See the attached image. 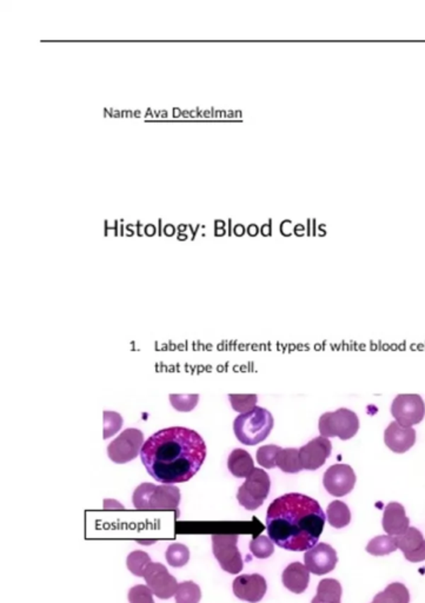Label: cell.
I'll list each match as a JSON object with an SVG mask.
<instances>
[{"mask_svg":"<svg viewBox=\"0 0 425 603\" xmlns=\"http://www.w3.org/2000/svg\"><path fill=\"white\" fill-rule=\"evenodd\" d=\"M165 556H167V563L172 567H183L190 560V550L188 547L181 543H174L167 548Z\"/></svg>","mask_w":425,"mask_h":603,"instance_id":"obj_27","label":"cell"},{"mask_svg":"<svg viewBox=\"0 0 425 603\" xmlns=\"http://www.w3.org/2000/svg\"><path fill=\"white\" fill-rule=\"evenodd\" d=\"M176 603H199L202 599V592L195 582L185 581L178 585L176 592Z\"/></svg>","mask_w":425,"mask_h":603,"instance_id":"obj_25","label":"cell"},{"mask_svg":"<svg viewBox=\"0 0 425 603\" xmlns=\"http://www.w3.org/2000/svg\"><path fill=\"white\" fill-rule=\"evenodd\" d=\"M250 232H257V227H255V225H251V227H250Z\"/></svg>","mask_w":425,"mask_h":603,"instance_id":"obj_35","label":"cell"},{"mask_svg":"<svg viewBox=\"0 0 425 603\" xmlns=\"http://www.w3.org/2000/svg\"><path fill=\"white\" fill-rule=\"evenodd\" d=\"M165 234H167V236H170V234H174V225H170V224H169V225H167V227H165Z\"/></svg>","mask_w":425,"mask_h":603,"instance_id":"obj_33","label":"cell"},{"mask_svg":"<svg viewBox=\"0 0 425 603\" xmlns=\"http://www.w3.org/2000/svg\"><path fill=\"white\" fill-rule=\"evenodd\" d=\"M250 550L257 559H268L275 551V546L270 537L262 535L252 539L250 542Z\"/></svg>","mask_w":425,"mask_h":603,"instance_id":"obj_29","label":"cell"},{"mask_svg":"<svg viewBox=\"0 0 425 603\" xmlns=\"http://www.w3.org/2000/svg\"><path fill=\"white\" fill-rule=\"evenodd\" d=\"M305 566L309 571L315 575H325L336 567V550L326 543H318L309 549L304 555Z\"/></svg>","mask_w":425,"mask_h":603,"instance_id":"obj_12","label":"cell"},{"mask_svg":"<svg viewBox=\"0 0 425 603\" xmlns=\"http://www.w3.org/2000/svg\"><path fill=\"white\" fill-rule=\"evenodd\" d=\"M178 112H179V110H178V109H174V117H178V116H179V114H178Z\"/></svg>","mask_w":425,"mask_h":603,"instance_id":"obj_37","label":"cell"},{"mask_svg":"<svg viewBox=\"0 0 425 603\" xmlns=\"http://www.w3.org/2000/svg\"><path fill=\"white\" fill-rule=\"evenodd\" d=\"M395 539L407 561L417 563L425 560V539L417 528L409 527L402 535L395 536Z\"/></svg>","mask_w":425,"mask_h":603,"instance_id":"obj_14","label":"cell"},{"mask_svg":"<svg viewBox=\"0 0 425 603\" xmlns=\"http://www.w3.org/2000/svg\"><path fill=\"white\" fill-rule=\"evenodd\" d=\"M383 529L390 536L402 535L407 532L410 520L405 515L403 506L397 502H391L386 506L383 515Z\"/></svg>","mask_w":425,"mask_h":603,"instance_id":"obj_16","label":"cell"},{"mask_svg":"<svg viewBox=\"0 0 425 603\" xmlns=\"http://www.w3.org/2000/svg\"><path fill=\"white\" fill-rule=\"evenodd\" d=\"M143 438L144 435L140 430H124L107 448L109 458L116 463L131 461L142 450Z\"/></svg>","mask_w":425,"mask_h":603,"instance_id":"obj_8","label":"cell"},{"mask_svg":"<svg viewBox=\"0 0 425 603\" xmlns=\"http://www.w3.org/2000/svg\"><path fill=\"white\" fill-rule=\"evenodd\" d=\"M384 442L390 450L402 454L414 446L416 442V431L411 426H404L397 421H393L385 429Z\"/></svg>","mask_w":425,"mask_h":603,"instance_id":"obj_15","label":"cell"},{"mask_svg":"<svg viewBox=\"0 0 425 603\" xmlns=\"http://www.w3.org/2000/svg\"><path fill=\"white\" fill-rule=\"evenodd\" d=\"M227 468L232 475L238 479L248 477L255 469L253 460L248 451L243 449H234L227 460Z\"/></svg>","mask_w":425,"mask_h":603,"instance_id":"obj_19","label":"cell"},{"mask_svg":"<svg viewBox=\"0 0 425 603\" xmlns=\"http://www.w3.org/2000/svg\"><path fill=\"white\" fill-rule=\"evenodd\" d=\"M273 428V416L262 407L237 416L234 422V435L245 446H256L269 436Z\"/></svg>","mask_w":425,"mask_h":603,"instance_id":"obj_3","label":"cell"},{"mask_svg":"<svg viewBox=\"0 0 425 603\" xmlns=\"http://www.w3.org/2000/svg\"><path fill=\"white\" fill-rule=\"evenodd\" d=\"M143 578H145L148 587L157 597L167 599L176 595L178 589L177 580L169 573L164 564L152 562L146 569Z\"/></svg>","mask_w":425,"mask_h":603,"instance_id":"obj_9","label":"cell"},{"mask_svg":"<svg viewBox=\"0 0 425 603\" xmlns=\"http://www.w3.org/2000/svg\"><path fill=\"white\" fill-rule=\"evenodd\" d=\"M276 465L282 472L287 474H296L304 470L299 458V449H294V448L282 449L277 456Z\"/></svg>","mask_w":425,"mask_h":603,"instance_id":"obj_21","label":"cell"},{"mask_svg":"<svg viewBox=\"0 0 425 603\" xmlns=\"http://www.w3.org/2000/svg\"><path fill=\"white\" fill-rule=\"evenodd\" d=\"M333 451V443L326 437H316L299 449L301 467L305 470H317L325 463Z\"/></svg>","mask_w":425,"mask_h":603,"instance_id":"obj_11","label":"cell"},{"mask_svg":"<svg viewBox=\"0 0 425 603\" xmlns=\"http://www.w3.org/2000/svg\"><path fill=\"white\" fill-rule=\"evenodd\" d=\"M128 602L155 603L152 590L148 585H135L128 592Z\"/></svg>","mask_w":425,"mask_h":603,"instance_id":"obj_31","label":"cell"},{"mask_svg":"<svg viewBox=\"0 0 425 603\" xmlns=\"http://www.w3.org/2000/svg\"><path fill=\"white\" fill-rule=\"evenodd\" d=\"M185 229H186V227H185L184 224H181V225H179V231H184Z\"/></svg>","mask_w":425,"mask_h":603,"instance_id":"obj_36","label":"cell"},{"mask_svg":"<svg viewBox=\"0 0 425 603\" xmlns=\"http://www.w3.org/2000/svg\"><path fill=\"white\" fill-rule=\"evenodd\" d=\"M326 518L317 501L303 494H285L270 504L268 534L275 544L291 551H308L318 542Z\"/></svg>","mask_w":425,"mask_h":603,"instance_id":"obj_2","label":"cell"},{"mask_svg":"<svg viewBox=\"0 0 425 603\" xmlns=\"http://www.w3.org/2000/svg\"><path fill=\"white\" fill-rule=\"evenodd\" d=\"M391 414L402 426H414L424 419V401L417 394L398 395L391 405Z\"/></svg>","mask_w":425,"mask_h":603,"instance_id":"obj_7","label":"cell"},{"mask_svg":"<svg viewBox=\"0 0 425 603\" xmlns=\"http://www.w3.org/2000/svg\"><path fill=\"white\" fill-rule=\"evenodd\" d=\"M371 603H384V602H383V599H381V596H379V594H377V595L375 596V599H373V601H372Z\"/></svg>","mask_w":425,"mask_h":603,"instance_id":"obj_34","label":"cell"},{"mask_svg":"<svg viewBox=\"0 0 425 603\" xmlns=\"http://www.w3.org/2000/svg\"><path fill=\"white\" fill-rule=\"evenodd\" d=\"M151 563L152 562H151L149 555L145 551H143V550L132 551L128 556V561H126L128 571H131L132 574L136 575V576H139V578L144 576V573H145L146 569H148V567Z\"/></svg>","mask_w":425,"mask_h":603,"instance_id":"obj_26","label":"cell"},{"mask_svg":"<svg viewBox=\"0 0 425 603\" xmlns=\"http://www.w3.org/2000/svg\"><path fill=\"white\" fill-rule=\"evenodd\" d=\"M271 481L268 472L263 469L255 468L251 474L246 477L239 489H238L237 500L241 506L248 511L258 509L266 497L269 496Z\"/></svg>","mask_w":425,"mask_h":603,"instance_id":"obj_5","label":"cell"},{"mask_svg":"<svg viewBox=\"0 0 425 603\" xmlns=\"http://www.w3.org/2000/svg\"><path fill=\"white\" fill-rule=\"evenodd\" d=\"M319 433L323 437H338L340 440H350L359 429V419L356 412L347 408L336 412H325L319 419Z\"/></svg>","mask_w":425,"mask_h":603,"instance_id":"obj_4","label":"cell"},{"mask_svg":"<svg viewBox=\"0 0 425 603\" xmlns=\"http://www.w3.org/2000/svg\"><path fill=\"white\" fill-rule=\"evenodd\" d=\"M231 405L236 412H248L255 408L257 403V395H230Z\"/></svg>","mask_w":425,"mask_h":603,"instance_id":"obj_30","label":"cell"},{"mask_svg":"<svg viewBox=\"0 0 425 603\" xmlns=\"http://www.w3.org/2000/svg\"><path fill=\"white\" fill-rule=\"evenodd\" d=\"M145 231L146 234H150V236H151V234H155V232H156V227H153V225L149 224V225H146Z\"/></svg>","mask_w":425,"mask_h":603,"instance_id":"obj_32","label":"cell"},{"mask_svg":"<svg viewBox=\"0 0 425 603\" xmlns=\"http://www.w3.org/2000/svg\"><path fill=\"white\" fill-rule=\"evenodd\" d=\"M342 585L333 578H325L319 582L317 595L311 603H340Z\"/></svg>","mask_w":425,"mask_h":603,"instance_id":"obj_20","label":"cell"},{"mask_svg":"<svg viewBox=\"0 0 425 603\" xmlns=\"http://www.w3.org/2000/svg\"><path fill=\"white\" fill-rule=\"evenodd\" d=\"M328 522L333 528L340 529L347 527L351 521L350 509L342 501H333L328 507Z\"/></svg>","mask_w":425,"mask_h":603,"instance_id":"obj_22","label":"cell"},{"mask_svg":"<svg viewBox=\"0 0 425 603\" xmlns=\"http://www.w3.org/2000/svg\"><path fill=\"white\" fill-rule=\"evenodd\" d=\"M181 502L179 489L174 486H153L150 495L149 511H172Z\"/></svg>","mask_w":425,"mask_h":603,"instance_id":"obj_17","label":"cell"},{"mask_svg":"<svg viewBox=\"0 0 425 603\" xmlns=\"http://www.w3.org/2000/svg\"><path fill=\"white\" fill-rule=\"evenodd\" d=\"M234 595L249 603H257L265 595L268 585L262 575H239L232 585Z\"/></svg>","mask_w":425,"mask_h":603,"instance_id":"obj_13","label":"cell"},{"mask_svg":"<svg viewBox=\"0 0 425 603\" xmlns=\"http://www.w3.org/2000/svg\"><path fill=\"white\" fill-rule=\"evenodd\" d=\"M206 444L195 430L172 426L153 434L143 444L140 458L153 479L164 484L186 482L199 472Z\"/></svg>","mask_w":425,"mask_h":603,"instance_id":"obj_1","label":"cell"},{"mask_svg":"<svg viewBox=\"0 0 425 603\" xmlns=\"http://www.w3.org/2000/svg\"><path fill=\"white\" fill-rule=\"evenodd\" d=\"M282 448L275 444L263 446L257 450V462L264 468L273 469L277 467V456L280 454Z\"/></svg>","mask_w":425,"mask_h":603,"instance_id":"obj_28","label":"cell"},{"mask_svg":"<svg viewBox=\"0 0 425 603\" xmlns=\"http://www.w3.org/2000/svg\"><path fill=\"white\" fill-rule=\"evenodd\" d=\"M398 549L395 536L382 535L372 539L366 546V551L373 556L389 555Z\"/></svg>","mask_w":425,"mask_h":603,"instance_id":"obj_23","label":"cell"},{"mask_svg":"<svg viewBox=\"0 0 425 603\" xmlns=\"http://www.w3.org/2000/svg\"><path fill=\"white\" fill-rule=\"evenodd\" d=\"M323 484L330 495L336 497L345 496L354 489L356 474L350 465L340 463L333 465L324 472Z\"/></svg>","mask_w":425,"mask_h":603,"instance_id":"obj_10","label":"cell"},{"mask_svg":"<svg viewBox=\"0 0 425 603\" xmlns=\"http://www.w3.org/2000/svg\"><path fill=\"white\" fill-rule=\"evenodd\" d=\"M282 581L285 588L294 594H301L308 588L310 582V571L305 564L294 562L289 564L283 571Z\"/></svg>","mask_w":425,"mask_h":603,"instance_id":"obj_18","label":"cell"},{"mask_svg":"<svg viewBox=\"0 0 425 603\" xmlns=\"http://www.w3.org/2000/svg\"><path fill=\"white\" fill-rule=\"evenodd\" d=\"M381 599L384 603H409L410 602V594L405 585L402 583H391L386 587L385 590L379 592Z\"/></svg>","mask_w":425,"mask_h":603,"instance_id":"obj_24","label":"cell"},{"mask_svg":"<svg viewBox=\"0 0 425 603\" xmlns=\"http://www.w3.org/2000/svg\"><path fill=\"white\" fill-rule=\"evenodd\" d=\"M237 534H216L212 535V551L223 571L238 574L243 571L244 563L237 547Z\"/></svg>","mask_w":425,"mask_h":603,"instance_id":"obj_6","label":"cell"}]
</instances>
